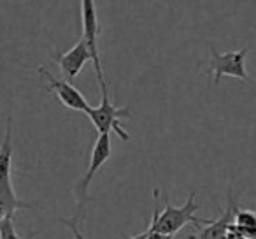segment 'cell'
I'll return each mask as SVG.
<instances>
[{"label": "cell", "mask_w": 256, "mask_h": 239, "mask_svg": "<svg viewBox=\"0 0 256 239\" xmlns=\"http://www.w3.org/2000/svg\"><path fill=\"white\" fill-rule=\"evenodd\" d=\"M12 155H14V144H12V116L6 120V134L2 146H0V211L2 216L14 218L18 209H34L39 207V202H25L14 192L12 185Z\"/></svg>", "instance_id": "1"}, {"label": "cell", "mask_w": 256, "mask_h": 239, "mask_svg": "<svg viewBox=\"0 0 256 239\" xmlns=\"http://www.w3.org/2000/svg\"><path fill=\"white\" fill-rule=\"evenodd\" d=\"M196 192H190L186 202L181 207H176L172 204H165V207L160 211V190L153 188V199H154V207H153V220L150 223V228L158 234L165 235H174L181 230L184 225L188 223H200L202 218L196 216V211L200 209V204L195 202Z\"/></svg>", "instance_id": "2"}, {"label": "cell", "mask_w": 256, "mask_h": 239, "mask_svg": "<svg viewBox=\"0 0 256 239\" xmlns=\"http://www.w3.org/2000/svg\"><path fill=\"white\" fill-rule=\"evenodd\" d=\"M112 155V144H110V137L109 134H102L95 139L92 148V155H90V165L84 171V174L76 181L74 185V195H76V204H78V209H76L74 218L76 221L82 220V211H84V206L90 200V185L95 179L96 172L104 167L107 160Z\"/></svg>", "instance_id": "3"}, {"label": "cell", "mask_w": 256, "mask_h": 239, "mask_svg": "<svg viewBox=\"0 0 256 239\" xmlns=\"http://www.w3.org/2000/svg\"><path fill=\"white\" fill-rule=\"evenodd\" d=\"M100 92H102V100L96 107H92L86 116L92 120L93 127L96 129L98 136L109 132H116L118 137L124 143L130 141V134L123 129L121 120L130 116V109L128 107H116L109 99V90H107V83H100Z\"/></svg>", "instance_id": "4"}, {"label": "cell", "mask_w": 256, "mask_h": 239, "mask_svg": "<svg viewBox=\"0 0 256 239\" xmlns=\"http://www.w3.org/2000/svg\"><path fill=\"white\" fill-rule=\"evenodd\" d=\"M238 209L237 197L234 192V185L228 186L226 192V206L221 211V214L214 220L210 218H202V221L193 225V234L190 239H228L230 234V227L234 223L235 213Z\"/></svg>", "instance_id": "5"}, {"label": "cell", "mask_w": 256, "mask_h": 239, "mask_svg": "<svg viewBox=\"0 0 256 239\" xmlns=\"http://www.w3.org/2000/svg\"><path fill=\"white\" fill-rule=\"evenodd\" d=\"M246 55H248V48L228 51V53H220L216 48L210 46L209 71L214 74V85H220L223 78H237L251 83V78L246 71Z\"/></svg>", "instance_id": "6"}, {"label": "cell", "mask_w": 256, "mask_h": 239, "mask_svg": "<svg viewBox=\"0 0 256 239\" xmlns=\"http://www.w3.org/2000/svg\"><path fill=\"white\" fill-rule=\"evenodd\" d=\"M81 16H82V37L81 39L86 43L92 55L93 67H95L96 79L100 83L106 81L104 78V69L102 62H100V51H98V37H100V23L98 15H96V8L93 0H82L81 2Z\"/></svg>", "instance_id": "7"}, {"label": "cell", "mask_w": 256, "mask_h": 239, "mask_svg": "<svg viewBox=\"0 0 256 239\" xmlns=\"http://www.w3.org/2000/svg\"><path fill=\"white\" fill-rule=\"evenodd\" d=\"M39 74L46 79L50 90L56 95V99L60 100L65 107H68V109H72V111H79V113H86V114L90 113L92 106H90L88 100L84 99V95H82L76 86H72L70 83L65 81V79L54 78L46 67H39Z\"/></svg>", "instance_id": "8"}, {"label": "cell", "mask_w": 256, "mask_h": 239, "mask_svg": "<svg viewBox=\"0 0 256 239\" xmlns=\"http://www.w3.org/2000/svg\"><path fill=\"white\" fill-rule=\"evenodd\" d=\"M53 60L58 65L65 81H72V79H76L81 74L82 67L92 60V55H90V50L84 41L79 39L70 50L64 51V53L53 55Z\"/></svg>", "instance_id": "9"}, {"label": "cell", "mask_w": 256, "mask_h": 239, "mask_svg": "<svg viewBox=\"0 0 256 239\" xmlns=\"http://www.w3.org/2000/svg\"><path fill=\"white\" fill-rule=\"evenodd\" d=\"M228 239H256V211L238 207Z\"/></svg>", "instance_id": "10"}, {"label": "cell", "mask_w": 256, "mask_h": 239, "mask_svg": "<svg viewBox=\"0 0 256 239\" xmlns=\"http://www.w3.org/2000/svg\"><path fill=\"white\" fill-rule=\"evenodd\" d=\"M34 235L36 234H30L28 237H22L16 230L14 218L2 216V220H0V239H32Z\"/></svg>", "instance_id": "11"}, {"label": "cell", "mask_w": 256, "mask_h": 239, "mask_svg": "<svg viewBox=\"0 0 256 239\" xmlns=\"http://www.w3.org/2000/svg\"><path fill=\"white\" fill-rule=\"evenodd\" d=\"M62 223L67 225L68 230L72 232V235H74V239H84V235H82V232L79 230V221H76L74 218H62Z\"/></svg>", "instance_id": "12"}, {"label": "cell", "mask_w": 256, "mask_h": 239, "mask_svg": "<svg viewBox=\"0 0 256 239\" xmlns=\"http://www.w3.org/2000/svg\"><path fill=\"white\" fill-rule=\"evenodd\" d=\"M148 239H174V235H165V234H158V232H153L150 228V235Z\"/></svg>", "instance_id": "13"}, {"label": "cell", "mask_w": 256, "mask_h": 239, "mask_svg": "<svg viewBox=\"0 0 256 239\" xmlns=\"http://www.w3.org/2000/svg\"><path fill=\"white\" fill-rule=\"evenodd\" d=\"M148 235H150V227H148L146 230L140 232V234H137V235H134V237H130V239H148Z\"/></svg>", "instance_id": "14"}]
</instances>
